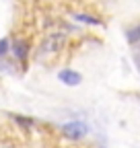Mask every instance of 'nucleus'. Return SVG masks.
<instances>
[{
	"label": "nucleus",
	"mask_w": 140,
	"mask_h": 148,
	"mask_svg": "<svg viewBox=\"0 0 140 148\" xmlns=\"http://www.w3.org/2000/svg\"><path fill=\"white\" fill-rule=\"evenodd\" d=\"M86 132H89V127H86L84 123H80V121H72V123L62 125V134H64L66 138H72V140H80V138H84Z\"/></svg>",
	"instance_id": "f257e3e1"
},
{
	"label": "nucleus",
	"mask_w": 140,
	"mask_h": 148,
	"mask_svg": "<svg viewBox=\"0 0 140 148\" xmlns=\"http://www.w3.org/2000/svg\"><path fill=\"white\" fill-rule=\"evenodd\" d=\"M58 78H60V82H64L66 86H76V84H80V80H82L80 74L74 72V70H70V68L60 70V72H58Z\"/></svg>",
	"instance_id": "f03ea898"
},
{
	"label": "nucleus",
	"mask_w": 140,
	"mask_h": 148,
	"mask_svg": "<svg viewBox=\"0 0 140 148\" xmlns=\"http://www.w3.org/2000/svg\"><path fill=\"white\" fill-rule=\"evenodd\" d=\"M62 41H64V37H62V35H49L47 39H45V41L41 43V51L54 53V51H58V49H60Z\"/></svg>",
	"instance_id": "7ed1b4c3"
},
{
	"label": "nucleus",
	"mask_w": 140,
	"mask_h": 148,
	"mask_svg": "<svg viewBox=\"0 0 140 148\" xmlns=\"http://www.w3.org/2000/svg\"><path fill=\"white\" fill-rule=\"evenodd\" d=\"M12 53L16 56V60L25 62L27 60V53H29V43L25 39H14L12 41Z\"/></svg>",
	"instance_id": "20e7f679"
},
{
	"label": "nucleus",
	"mask_w": 140,
	"mask_h": 148,
	"mask_svg": "<svg viewBox=\"0 0 140 148\" xmlns=\"http://www.w3.org/2000/svg\"><path fill=\"white\" fill-rule=\"evenodd\" d=\"M74 18H76V21H80V23H86V25H101L99 18H95V16H91V14H74Z\"/></svg>",
	"instance_id": "39448f33"
},
{
	"label": "nucleus",
	"mask_w": 140,
	"mask_h": 148,
	"mask_svg": "<svg viewBox=\"0 0 140 148\" xmlns=\"http://www.w3.org/2000/svg\"><path fill=\"white\" fill-rule=\"evenodd\" d=\"M128 41L130 43H138L140 41V25H136V27H132L128 31Z\"/></svg>",
	"instance_id": "423d86ee"
},
{
	"label": "nucleus",
	"mask_w": 140,
	"mask_h": 148,
	"mask_svg": "<svg viewBox=\"0 0 140 148\" xmlns=\"http://www.w3.org/2000/svg\"><path fill=\"white\" fill-rule=\"evenodd\" d=\"M8 47H10L8 39H0V56H4V53L8 51Z\"/></svg>",
	"instance_id": "0eeeda50"
}]
</instances>
